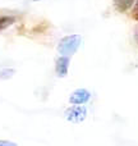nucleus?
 <instances>
[{
  "mask_svg": "<svg viewBox=\"0 0 138 146\" xmlns=\"http://www.w3.org/2000/svg\"><path fill=\"white\" fill-rule=\"evenodd\" d=\"M81 36L79 35H72V36H65L61 38L58 44V51L63 56H70L78 50L81 45Z\"/></svg>",
  "mask_w": 138,
  "mask_h": 146,
  "instance_id": "nucleus-1",
  "label": "nucleus"
},
{
  "mask_svg": "<svg viewBox=\"0 0 138 146\" xmlns=\"http://www.w3.org/2000/svg\"><path fill=\"white\" fill-rule=\"evenodd\" d=\"M87 110L83 106H73L65 111V118L72 123H81L86 119Z\"/></svg>",
  "mask_w": 138,
  "mask_h": 146,
  "instance_id": "nucleus-2",
  "label": "nucleus"
},
{
  "mask_svg": "<svg viewBox=\"0 0 138 146\" xmlns=\"http://www.w3.org/2000/svg\"><path fill=\"white\" fill-rule=\"evenodd\" d=\"M91 98V94L90 91L85 90V88H79V90L74 91V92L70 95L69 98V101L74 105H82V104L87 103Z\"/></svg>",
  "mask_w": 138,
  "mask_h": 146,
  "instance_id": "nucleus-3",
  "label": "nucleus"
},
{
  "mask_svg": "<svg viewBox=\"0 0 138 146\" xmlns=\"http://www.w3.org/2000/svg\"><path fill=\"white\" fill-rule=\"evenodd\" d=\"M69 63H70L69 56H60V58H58V60L55 63V72L59 77H64V76L68 74Z\"/></svg>",
  "mask_w": 138,
  "mask_h": 146,
  "instance_id": "nucleus-4",
  "label": "nucleus"
},
{
  "mask_svg": "<svg viewBox=\"0 0 138 146\" xmlns=\"http://www.w3.org/2000/svg\"><path fill=\"white\" fill-rule=\"evenodd\" d=\"M133 3L134 0H114V5L119 12H127L133 7Z\"/></svg>",
  "mask_w": 138,
  "mask_h": 146,
  "instance_id": "nucleus-5",
  "label": "nucleus"
},
{
  "mask_svg": "<svg viewBox=\"0 0 138 146\" xmlns=\"http://www.w3.org/2000/svg\"><path fill=\"white\" fill-rule=\"evenodd\" d=\"M14 22H15V17H12V15H3V17H0V31L8 28Z\"/></svg>",
  "mask_w": 138,
  "mask_h": 146,
  "instance_id": "nucleus-6",
  "label": "nucleus"
},
{
  "mask_svg": "<svg viewBox=\"0 0 138 146\" xmlns=\"http://www.w3.org/2000/svg\"><path fill=\"white\" fill-rule=\"evenodd\" d=\"M13 74H14V69L4 68L3 71H0V78H1V80H8V78H10Z\"/></svg>",
  "mask_w": 138,
  "mask_h": 146,
  "instance_id": "nucleus-7",
  "label": "nucleus"
},
{
  "mask_svg": "<svg viewBox=\"0 0 138 146\" xmlns=\"http://www.w3.org/2000/svg\"><path fill=\"white\" fill-rule=\"evenodd\" d=\"M0 146H18L15 142L8 141V140H0Z\"/></svg>",
  "mask_w": 138,
  "mask_h": 146,
  "instance_id": "nucleus-8",
  "label": "nucleus"
},
{
  "mask_svg": "<svg viewBox=\"0 0 138 146\" xmlns=\"http://www.w3.org/2000/svg\"><path fill=\"white\" fill-rule=\"evenodd\" d=\"M132 17H133L134 19L138 21V0L136 1V5H134V9H133V13H132Z\"/></svg>",
  "mask_w": 138,
  "mask_h": 146,
  "instance_id": "nucleus-9",
  "label": "nucleus"
},
{
  "mask_svg": "<svg viewBox=\"0 0 138 146\" xmlns=\"http://www.w3.org/2000/svg\"><path fill=\"white\" fill-rule=\"evenodd\" d=\"M136 40L138 41V28H137V31H136Z\"/></svg>",
  "mask_w": 138,
  "mask_h": 146,
  "instance_id": "nucleus-10",
  "label": "nucleus"
}]
</instances>
